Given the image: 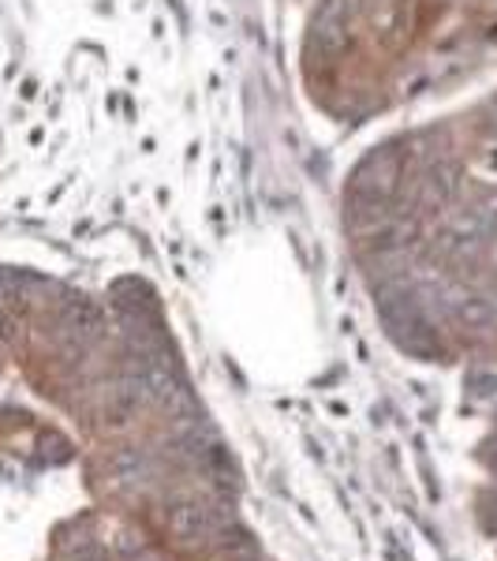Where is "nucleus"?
I'll list each match as a JSON object with an SVG mask.
<instances>
[{
	"instance_id": "1",
	"label": "nucleus",
	"mask_w": 497,
	"mask_h": 561,
	"mask_svg": "<svg viewBox=\"0 0 497 561\" xmlns=\"http://www.w3.org/2000/svg\"><path fill=\"white\" fill-rule=\"evenodd\" d=\"M401 173H404L401 153H396V150H374L370 158L359 161L356 180H351V192L382 198V203H393L396 187H401Z\"/></svg>"
},
{
	"instance_id": "2",
	"label": "nucleus",
	"mask_w": 497,
	"mask_h": 561,
	"mask_svg": "<svg viewBox=\"0 0 497 561\" xmlns=\"http://www.w3.org/2000/svg\"><path fill=\"white\" fill-rule=\"evenodd\" d=\"M351 8L356 0H325L311 23V45L325 57L340 53L348 45V26H351Z\"/></svg>"
},
{
	"instance_id": "3",
	"label": "nucleus",
	"mask_w": 497,
	"mask_h": 561,
	"mask_svg": "<svg viewBox=\"0 0 497 561\" xmlns=\"http://www.w3.org/2000/svg\"><path fill=\"white\" fill-rule=\"evenodd\" d=\"M460 195V169L453 161H438V165L427 169V180H423V198L438 210V206H449Z\"/></svg>"
},
{
	"instance_id": "4",
	"label": "nucleus",
	"mask_w": 497,
	"mask_h": 561,
	"mask_svg": "<svg viewBox=\"0 0 497 561\" xmlns=\"http://www.w3.org/2000/svg\"><path fill=\"white\" fill-rule=\"evenodd\" d=\"M490 135L497 139V105H494V121H490Z\"/></svg>"
},
{
	"instance_id": "5",
	"label": "nucleus",
	"mask_w": 497,
	"mask_h": 561,
	"mask_svg": "<svg viewBox=\"0 0 497 561\" xmlns=\"http://www.w3.org/2000/svg\"><path fill=\"white\" fill-rule=\"evenodd\" d=\"M494 105H497V98H494Z\"/></svg>"
}]
</instances>
